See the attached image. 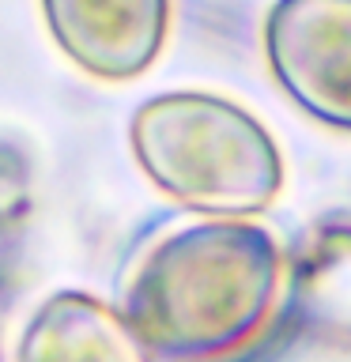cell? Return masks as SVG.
<instances>
[{"label": "cell", "mask_w": 351, "mask_h": 362, "mask_svg": "<svg viewBox=\"0 0 351 362\" xmlns=\"http://www.w3.org/2000/svg\"><path fill=\"white\" fill-rule=\"evenodd\" d=\"M57 45L91 76L132 79L159 57L170 0H42Z\"/></svg>", "instance_id": "277c9868"}, {"label": "cell", "mask_w": 351, "mask_h": 362, "mask_svg": "<svg viewBox=\"0 0 351 362\" xmlns=\"http://www.w3.org/2000/svg\"><path fill=\"white\" fill-rule=\"evenodd\" d=\"M265 53L276 83L313 121L351 132V0H276Z\"/></svg>", "instance_id": "3957f363"}, {"label": "cell", "mask_w": 351, "mask_h": 362, "mask_svg": "<svg viewBox=\"0 0 351 362\" xmlns=\"http://www.w3.org/2000/svg\"><path fill=\"white\" fill-rule=\"evenodd\" d=\"M132 151L163 192L223 219L265 211L283 189V158L265 124L204 90L144 102L132 117Z\"/></svg>", "instance_id": "7a4b0ae2"}, {"label": "cell", "mask_w": 351, "mask_h": 362, "mask_svg": "<svg viewBox=\"0 0 351 362\" xmlns=\"http://www.w3.org/2000/svg\"><path fill=\"white\" fill-rule=\"evenodd\" d=\"M276 291V238L257 223L208 219L159 238L136 260L121 317L151 355L208 362L265 325Z\"/></svg>", "instance_id": "6da1fadb"}, {"label": "cell", "mask_w": 351, "mask_h": 362, "mask_svg": "<svg viewBox=\"0 0 351 362\" xmlns=\"http://www.w3.org/2000/svg\"><path fill=\"white\" fill-rule=\"evenodd\" d=\"M19 362H147V351L106 302L61 291L30 317Z\"/></svg>", "instance_id": "5b68a950"}]
</instances>
